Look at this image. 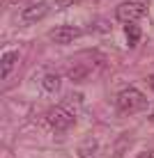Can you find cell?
<instances>
[{
	"instance_id": "6da1fadb",
	"label": "cell",
	"mask_w": 154,
	"mask_h": 158,
	"mask_svg": "<svg viewBox=\"0 0 154 158\" xmlns=\"http://www.w3.org/2000/svg\"><path fill=\"white\" fill-rule=\"evenodd\" d=\"M147 106V99L143 96L140 89H136V87H126L117 94V108L120 112H124V115H134V112L143 110V108Z\"/></svg>"
},
{
	"instance_id": "7a4b0ae2",
	"label": "cell",
	"mask_w": 154,
	"mask_h": 158,
	"mask_svg": "<svg viewBox=\"0 0 154 158\" xmlns=\"http://www.w3.org/2000/svg\"><path fill=\"white\" fill-rule=\"evenodd\" d=\"M145 14H147V5L134 2V0L117 5V9H115V16H117V21H122V23H126V25H129V23H136V21H140Z\"/></svg>"
},
{
	"instance_id": "3957f363",
	"label": "cell",
	"mask_w": 154,
	"mask_h": 158,
	"mask_svg": "<svg viewBox=\"0 0 154 158\" xmlns=\"http://www.w3.org/2000/svg\"><path fill=\"white\" fill-rule=\"evenodd\" d=\"M46 122H48V126H51L53 131H67V128L74 126L76 115L71 110H67V108L58 106V108H51V110H48Z\"/></svg>"
},
{
	"instance_id": "277c9868",
	"label": "cell",
	"mask_w": 154,
	"mask_h": 158,
	"mask_svg": "<svg viewBox=\"0 0 154 158\" xmlns=\"http://www.w3.org/2000/svg\"><path fill=\"white\" fill-rule=\"evenodd\" d=\"M48 14V2H37V5H30L25 12H21V21L23 23H35V21L44 19Z\"/></svg>"
},
{
	"instance_id": "5b68a950",
	"label": "cell",
	"mask_w": 154,
	"mask_h": 158,
	"mask_svg": "<svg viewBox=\"0 0 154 158\" xmlns=\"http://www.w3.org/2000/svg\"><path fill=\"white\" fill-rule=\"evenodd\" d=\"M78 35H81L78 28H71V25H60V28H55V30L51 32V39L55 41V44H69V41H74Z\"/></svg>"
},
{
	"instance_id": "8992f818",
	"label": "cell",
	"mask_w": 154,
	"mask_h": 158,
	"mask_svg": "<svg viewBox=\"0 0 154 158\" xmlns=\"http://www.w3.org/2000/svg\"><path fill=\"white\" fill-rule=\"evenodd\" d=\"M19 51H5L2 57H0V76L2 78H7L9 73H12V69L19 64Z\"/></svg>"
},
{
	"instance_id": "52a82bcc",
	"label": "cell",
	"mask_w": 154,
	"mask_h": 158,
	"mask_svg": "<svg viewBox=\"0 0 154 158\" xmlns=\"http://www.w3.org/2000/svg\"><path fill=\"white\" fill-rule=\"evenodd\" d=\"M90 73H92V69L85 67V64H74V67L67 69V78L71 83H83V80L90 78Z\"/></svg>"
},
{
	"instance_id": "ba28073f",
	"label": "cell",
	"mask_w": 154,
	"mask_h": 158,
	"mask_svg": "<svg viewBox=\"0 0 154 158\" xmlns=\"http://www.w3.org/2000/svg\"><path fill=\"white\" fill-rule=\"evenodd\" d=\"M42 85H44V89H46V92H58V89H60V76H58V73L44 76Z\"/></svg>"
},
{
	"instance_id": "9c48e42d",
	"label": "cell",
	"mask_w": 154,
	"mask_h": 158,
	"mask_svg": "<svg viewBox=\"0 0 154 158\" xmlns=\"http://www.w3.org/2000/svg\"><path fill=\"white\" fill-rule=\"evenodd\" d=\"M126 37H129V44H131V46H136L138 39H140V30L136 28L134 23H129V25H126Z\"/></svg>"
},
{
	"instance_id": "30bf717a",
	"label": "cell",
	"mask_w": 154,
	"mask_h": 158,
	"mask_svg": "<svg viewBox=\"0 0 154 158\" xmlns=\"http://www.w3.org/2000/svg\"><path fill=\"white\" fill-rule=\"evenodd\" d=\"M95 149H97V142H95V140H90L85 147H81V158H85L87 151H95Z\"/></svg>"
},
{
	"instance_id": "8fae6325",
	"label": "cell",
	"mask_w": 154,
	"mask_h": 158,
	"mask_svg": "<svg viewBox=\"0 0 154 158\" xmlns=\"http://www.w3.org/2000/svg\"><path fill=\"white\" fill-rule=\"evenodd\" d=\"M76 0H55V9H64V7H69V5H74Z\"/></svg>"
},
{
	"instance_id": "7c38bea8",
	"label": "cell",
	"mask_w": 154,
	"mask_h": 158,
	"mask_svg": "<svg viewBox=\"0 0 154 158\" xmlns=\"http://www.w3.org/2000/svg\"><path fill=\"white\" fill-rule=\"evenodd\" d=\"M138 158H154V151H143Z\"/></svg>"
},
{
	"instance_id": "4fadbf2b",
	"label": "cell",
	"mask_w": 154,
	"mask_h": 158,
	"mask_svg": "<svg viewBox=\"0 0 154 158\" xmlns=\"http://www.w3.org/2000/svg\"><path fill=\"white\" fill-rule=\"evenodd\" d=\"M147 83H150V87L154 89V73H152V76H147Z\"/></svg>"
},
{
	"instance_id": "5bb4252c",
	"label": "cell",
	"mask_w": 154,
	"mask_h": 158,
	"mask_svg": "<svg viewBox=\"0 0 154 158\" xmlns=\"http://www.w3.org/2000/svg\"><path fill=\"white\" fill-rule=\"evenodd\" d=\"M150 119H152V122H154V112H152V115H150Z\"/></svg>"
},
{
	"instance_id": "9a60e30c",
	"label": "cell",
	"mask_w": 154,
	"mask_h": 158,
	"mask_svg": "<svg viewBox=\"0 0 154 158\" xmlns=\"http://www.w3.org/2000/svg\"><path fill=\"white\" fill-rule=\"evenodd\" d=\"M16 2H19V0H16Z\"/></svg>"
}]
</instances>
